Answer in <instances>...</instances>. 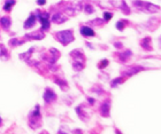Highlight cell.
Listing matches in <instances>:
<instances>
[{"mask_svg": "<svg viewBox=\"0 0 161 134\" xmlns=\"http://www.w3.org/2000/svg\"><path fill=\"white\" fill-rule=\"evenodd\" d=\"M122 81H123V77H121V78H119V79H115V80H113V83H112V87H115L116 85L121 84Z\"/></svg>", "mask_w": 161, "mask_h": 134, "instance_id": "17", "label": "cell"}, {"mask_svg": "<svg viewBox=\"0 0 161 134\" xmlns=\"http://www.w3.org/2000/svg\"><path fill=\"white\" fill-rule=\"evenodd\" d=\"M14 5H15V0H6L5 6H3V9L7 10V11H9Z\"/></svg>", "mask_w": 161, "mask_h": 134, "instance_id": "14", "label": "cell"}, {"mask_svg": "<svg viewBox=\"0 0 161 134\" xmlns=\"http://www.w3.org/2000/svg\"><path fill=\"white\" fill-rule=\"evenodd\" d=\"M55 38L62 44V45H68L69 42H72L74 40V34L73 31L70 30H66V31H60L58 33H55Z\"/></svg>", "mask_w": 161, "mask_h": 134, "instance_id": "2", "label": "cell"}, {"mask_svg": "<svg viewBox=\"0 0 161 134\" xmlns=\"http://www.w3.org/2000/svg\"><path fill=\"white\" fill-rule=\"evenodd\" d=\"M27 38H31V39H43L44 38V33L42 31H37V32H32L27 34Z\"/></svg>", "mask_w": 161, "mask_h": 134, "instance_id": "9", "label": "cell"}, {"mask_svg": "<svg viewBox=\"0 0 161 134\" xmlns=\"http://www.w3.org/2000/svg\"><path fill=\"white\" fill-rule=\"evenodd\" d=\"M141 70H142V68H141V67H132V68L127 69L123 73H124V75H127V76H131V75H134V73H136V72H138V71H141Z\"/></svg>", "mask_w": 161, "mask_h": 134, "instance_id": "12", "label": "cell"}, {"mask_svg": "<svg viewBox=\"0 0 161 134\" xmlns=\"http://www.w3.org/2000/svg\"><path fill=\"white\" fill-rule=\"evenodd\" d=\"M115 47H119V48H122V44H120V42H115Z\"/></svg>", "mask_w": 161, "mask_h": 134, "instance_id": "22", "label": "cell"}, {"mask_svg": "<svg viewBox=\"0 0 161 134\" xmlns=\"http://www.w3.org/2000/svg\"><path fill=\"white\" fill-rule=\"evenodd\" d=\"M85 11H86L87 14H91V13H93V11H94V9H93L92 5H86V6H85Z\"/></svg>", "mask_w": 161, "mask_h": 134, "instance_id": "18", "label": "cell"}, {"mask_svg": "<svg viewBox=\"0 0 161 134\" xmlns=\"http://www.w3.org/2000/svg\"><path fill=\"white\" fill-rule=\"evenodd\" d=\"M135 5L136 8H138L139 10H143V11H147V13H156L159 10V7L158 6H154L150 2H144V1H141V0H137V1H134L132 2Z\"/></svg>", "mask_w": 161, "mask_h": 134, "instance_id": "1", "label": "cell"}, {"mask_svg": "<svg viewBox=\"0 0 161 134\" xmlns=\"http://www.w3.org/2000/svg\"><path fill=\"white\" fill-rule=\"evenodd\" d=\"M107 64H108V61H107V60H104V61H102V62L99 64V68H100V69H104V68H105Z\"/></svg>", "mask_w": 161, "mask_h": 134, "instance_id": "20", "label": "cell"}, {"mask_svg": "<svg viewBox=\"0 0 161 134\" xmlns=\"http://www.w3.org/2000/svg\"><path fill=\"white\" fill-rule=\"evenodd\" d=\"M38 17H39V21L42 23V29L44 31L48 30L50 29V22H48V14L46 13H40L38 14Z\"/></svg>", "mask_w": 161, "mask_h": 134, "instance_id": "4", "label": "cell"}, {"mask_svg": "<svg viewBox=\"0 0 161 134\" xmlns=\"http://www.w3.org/2000/svg\"><path fill=\"white\" fill-rule=\"evenodd\" d=\"M55 99H57V95H55V93H54L52 90L47 88V90L45 91V93H44V100H45V102H47V103H51V102H53Z\"/></svg>", "mask_w": 161, "mask_h": 134, "instance_id": "5", "label": "cell"}, {"mask_svg": "<svg viewBox=\"0 0 161 134\" xmlns=\"http://www.w3.org/2000/svg\"><path fill=\"white\" fill-rule=\"evenodd\" d=\"M66 20H67V17L63 16L62 14H60V13L53 14V16H52V22H53V23H57V24H61V23H63Z\"/></svg>", "mask_w": 161, "mask_h": 134, "instance_id": "6", "label": "cell"}, {"mask_svg": "<svg viewBox=\"0 0 161 134\" xmlns=\"http://www.w3.org/2000/svg\"><path fill=\"white\" fill-rule=\"evenodd\" d=\"M80 33L84 37H93L94 36V31L90 26H82L80 28Z\"/></svg>", "mask_w": 161, "mask_h": 134, "instance_id": "7", "label": "cell"}, {"mask_svg": "<svg viewBox=\"0 0 161 134\" xmlns=\"http://www.w3.org/2000/svg\"><path fill=\"white\" fill-rule=\"evenodd\" d=\"M100 114L104 116V117H107L109 115V103H104L101 107H100Z\"/></svg>", "mask_w": 161, "mask_h": 134, "instance_id": "10", "label": "cell"}, {"mask_svg": "<svg viewBox=\"0 0 161 134\" xmlns=\"http://www.w3.org/2000/svg\"><path fill=\"white\" fill-rule=\"evenodd\" d=\"M109 2H111V3H112L114 7L122 9V10H123L126 14H129V13H130V9H129V7L126 5L124 0H109Z\"/></svg>", "mask_w": 161, "mask_h": 134, "instance_id": "3", "label": "cell"}, {"mask_svg": "<svg viewBox=\"0 0 161 134\" xmlns=\"http://www.w3.org/2000/svg\"><path fill=\"white\" fill-rule=\"evenodd\" d=\"M112 17H113V14H112L111 11H106V13H104V21H105V22L109 21Z\"/></svg>", "mask_w": 161, "mask_h": 134, "instance_id": "15", "label": "cell"}, {"mask_svg": "<svg viewBox=\"0 0 161 134\" xmlns=\"http://www.w3.org/2000/svg\"><path fill=\"white\" fill-rule=\"evenodd\" d=\"M1 123H2V122H1V118H0V126H1Z\"/></svg>", "mask_w": 161, "mask_h": 134, "instance_id": "23", "label": "cell"}, {"mask_svg": "<svg viewBox=\"0 0 161 134\" xmlns=\"http://www.w3.org/2000/svg\"><path fill=\"white\" fill-rule=\"evenodd\" d=\"M36 16L33 15V14H31L30 16H29V18L25 21V23H24V28L25 29H29V28H32L35 24H36Z\"/></svg>", "mask_w": 161, "mask_h": 134, "instance_id": "8", "label": "cell"}, {"mask_svg": "<svg viewBox=\"0 0 161 134\" xmlns=\"http://www.w3.org/2000/svg\"><path fill=\"white\" fill-rule=\"evenodd\" d=\"M141 45H142V47L145 48L146 51H151V49H152V46H151V39H150V38H145V39H143L142 42H141Z\"/></svg>", "mask_w": 161, "mask_h": 134, "instance_id": "11", "label": "cell"}, {"mask_svg": "<svg viewBox=\"0 0 161 134\" xmlns=\"http://www.w3.org/2000/svg\"><path fill=\"white\" fill-rule=\"evenodd\" d=\"M124 25H126V23H124L123 21H119V22L116 23V28H117L119 30H121V31L124 29Z\"/></svg>", "mask_w": 161, "mask_h": 134, "instance_id": "16", "label": "cell"}, {"mask_svg": "<svg viewBox=\"0 0 161 134\" xmlns=\"http://www.w3.org/2000/svg\"><path fill=\"white\" fill-rule=\"evenodd\" d=\"M37 3H38L39 6H44V5L46 3V0H37Z\"/></svg>", "mask_w": 161, "mask_h": 134, "instance_id": "21", "label": "cell"}, {"mask_svg": "<svg viewBox=\"0 0 161 134\" xmlns=\"http://www.w3.org/2000/svg\"><path fill=\"white\" fill-rule=\"evenodd\" d=\"M105 21H102V20H99V18H97V20H93L91 23L93 24V25H101L102 23H104Z\"/></svg>", "mask_w": 161, "mask_h": 134, "instance_id": "19", "label": "cell"}, {"mask_svg": "<svg viewBox=\"0 0 161 134\" xmlns=\"http://www.w3.org/2000/svg\"><path fill=\"white\" fill-rule=\"evenodd\" d=\"M1 25H2V28L5 29V30H7V29H9V26H10V18L9 17H7V16H5V17H2L1 18Z\"/></svg>", "mask_w": 161, "mask_h": 134, "instance_id": "13", "label": "cell"}]
</instances>
